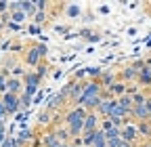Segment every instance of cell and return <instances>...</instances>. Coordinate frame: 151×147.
<instances>
[{
	"label": "cell",
	"mask_w": 151,
	"mask_h": 147,
	"mask_svg": "<svg viewBox=\"0 0 151 147\" xmlns=\"http://www.w3.org/2000/svg\"><path fill=\"white\" fill-rule=\"evenodd\" d=\"M84 118H86V109L80 107V105H76V107L69 109V112H65L63 124L67 126V130H69V137H71V139H80V137H82V130H84ZM69 143H71V141H69Z\"/></svg>",
	"instance_id": "obj_1"
},
{
	"label": "cell",
	"mask_w": 151,
	"mask_h": 147,
	"mask_svg": "<svg viewBox=\"0 0 151 147\" xmlns=\"http://www.w3.org/2000/svg\"><path fill=\"white\" fill-rule=\"evenodd\" d=\"M101 97H105V88L101 86V82H99V80H86V84H84V93H82L78 105H86L88 101H92V99H101Z\"/></svg>",
	"instance_id": "obj_2"
},
{
	"label": "cell",
	"mask_w": 151,
	"mask_h": 147,
	"mask_svg": "<svg viewBox=\"0 0 151 147\" xmlns=\"http://www.w3.org/2000/svg\"><path fill=\"white\" fill-rule=\"evenodd\" d=\"M145 65H147L145 61H134V63H128L126 67H122L120 71H116V74H118V80H120V82H124V84L137 82L139 74H141V69H143Z\"/></svg>",
	"instance_id": "obj_3"
},
{
	"label": "cell",
	"mask_w": 151,
	"mask_h": 147,
	"mask_svg": "<svg viewBox=\"0 0 151 147\" xmlns=\"http://www.w3.org/2000/svg\"><path fill=\"white\" fill-rule=\"evenodd\" d=\"M21 80H23V93L34 99V97L38 95V88H40V82H42V80L36 76V71H27Z\"/></svg>",
	"instance_id": "obj_4"
},
{
	"label": "cell",
	"mask_w": 151,
	"mask_h": 147,
	"mask_svg": "<svg viewBox=\"0 0 151 147\" xmlns=\"http://www.w3.org/2000/svg\"><path fill=\"white\" fill-rule=\"evenodd\" d=\"M120 139L128 141V143H139V130H137V122H132L128 120L124 126H122V130H120Z\"/></svg>",
	"instance_id": "obj_5"
},
{
	"label": "cell",
	"mask_w": 151,
	"mask_h": 147,
	"mask_svg": "<svg viewBox=\"0 0 151 147\" xmlns=\"http://www.w3.org/2000/svg\"><path fill=\"white\" fill-rule=\"evenodd\" d=\"M23 59H25V63L29 67H38L40 63H44L42 57H40V53H38V48H36V42H32L27 46V50H23Z\"/></svg>",
	"instance_id": "obj_6"
},
{
	"label": "cell",
	"mask_w": 151,
	"mask_h": 147,
	"mask_svg": "<svg viewBox=\"0 0 151 147\" xmlns=\"http://www.w3.org/2000/svg\"><path fill=\"white\" fill-rule=\"evenodd\" d=\"M2 97V103H4V109H6V114L9 116H17L19 114V95H13V93H4V95H0Z\"/></svg>",
	"instance_id": "obj_7"
},
{
	"label": "cell",
	"mask_w": 151,
	"mask_h": 147,
	"mask_svg": "<svg viewBox=\"0 0 151 147\" xmlns=\"http://www.w3.org/2000/svg\"><path fill=\"white\" fill-rule=\"evenodd\" d=\"M99 126H101V116L97 112H86V118H84V133H94V130H99Z\"/></svg>",
	"instance_id": "obj_8"
},
{
	"label": "cell",
	"mask_w": 151,
	"mask_h": 147,
	"mask_svg": "<svg viewBox=\"0 0 151 147\" xmlns=\"http://www.w3.org/2000/svg\"><path fill=\"white\" fill-rule=\"evenodd\" d=\"M67 145H69V143H67ZM42 147H65L59 139H57V135H55V130H52V126L46 128L44 135H42Z\"/></svg>",
	"instance_id": "obj_9"
},
{
	"label": "cell",
	"mask_w": 151,
	"mask_h": 147,
	"mask_svg": "<svg viewBox=\"0 0 151 147\" xmlns=\"http://www.w3.org/2000/svg\"><path fill=\"white\" fill-rule=\"evenodd\" d=\"M65 103H67V97L61 93H57V95H52V97H48V103H46V109L48 112H57V109H61V107H65Z\"/></svg>",
	"instance_id": "obj_10"
},
{
	"label": "cell",
	"mask_w": 151,
	"mask_h": 147,
	"mask_svg": "<svg viewBox=\"0 0 151 147\" xmlns=\"http://www.w3.org/2000/svg\"><path fill=\"white\" fill-rule=\"evenodd\" d=\"M113 107H116V99H113V97H103V101H101L99 107H97V114H99L101 118H107V116L111 114Z\"/></svg>",
	"instance_id": "obj_11"
},
{
	"label": "cell",
	"mask_w": 151,
	"mask_h": 147,
	"mask_svg": "<svg viewBox=\"0 0 151 147\" xmlns=\"http://www.w3.org/2000/svg\"><path fill=\"white\" fill-rule=\"evenodd\" d=\"M6 93H13V95H21L23 93V80L21 78H9L6 80Z\"/></svg>",
	"instance_id": "obj_12"
},
{
	"label": "cell",
	"mask_w": 151,
	"mask_h": 147,
	"mask_svg": "<svg viewBox=\"0 0 151 147\" xmlns=\"http://www.w3.org/2000/svg\"><path fill=\"white\" fill-rule=\"evenodd\" d=\"M99 82H101V86L107 90L113 82H118V74L116 71H105L103 69V74H101V78H99Z\"/></svg>",
	"instance_id": "obj_13"
},
{
	"label": "cell",
	"mask_w": 151,
	"mask_h": 147,
	"mask_svg": "<svg viewBox=\"0 0 151 147\" xmlns=\"http://www.w3.org/2000/svg\"><path fill=\"white\" fill-rule=\"evenodd\" d=\"M137 82L141 84V86H151V65H145L143 69H141V74H139V78H137Z\"/></svg>",
	"instance_id": "obj_14"
},
{
	"label": "cell",
	"mask_w": 151,
	"mask_h": 147,
	"mask_svg": "<svg viewBox=\"0 0 151 147\" xmlns=\"http://www.w3.org/2000/svg\"><path fill=\"white\" fill-rule=\"evenodd\" d=\"M116 101H118V105L124 109V112L130 116L132 107H134V103H132V97H130V95H122V97H120V99H116Z\"/></svg>",
	"instance_id": "obj_15"
},
{
	"label": "cell",
	"mask_w": 151,
	"mask_h": 147,
	"mask_svg": "<svg viewBox=\"0 0 151 147\" xmlns=\"http://www.w3.org/2000/svg\"><path fill=\"white\" fill-rule=\"evenodd\" d=\"M32 103H34V99H32L29 95L21 93V95H19V112H21V114H25L27 109L32 107Z\"/></svg>",
	"instance_id": "obj_16"
},
{
	"label": "cell",
	"mask_w": 151,
	"mask_h": 147,
	"mask_svg": "<svg viewBox=\"0 0 151 147\" xmlns=\"http://www.w3.org/2000/svg\"><path fill=\"white\" fill-rule=\"evenodd\" d=\"M25 19H27V15H25L23 11H13V13H9V21H11V23H17V25H21Z\"/></svg>",
	"instance_id": "obj_17"
},
{
	"label": "cell",
	"mask_w": 151,
	"mask_h": 147,
	"mask_svg": "<svg viewBox=\"0 0 151 147\" xmlns=\"http://www.w3.org/2000/svg\"><path fill=\"white\" fill-rule=\"evenodd\" d=\"M19 9H21L27 17H34V13H36V4L32 0H21V2H19Z\"/></svg>",
	"instance_id": "obj_18"
},
{
	"label": "cell",
	"mask_w": 151,
	"mask_h": 147,
	"mask_svg": "<svg viewBox=\"0 0 151 147\" xmlns=\"http://www.w3.org/2000/svg\"><path fill=\"white\" fill-rule=\"evenodd\" d=\"M50 116H52V112L44 109V112L40 114V118H38V124H40V126H46V128H50V126H52V120H50Z\"/></svg>",
	"instance_id": "obj_19"
},
{
	"label": "cell",
	"mask_w": 151,
	"mask_h": 147,
	"mask_svg": "<svg viewBox=\"0 0 151 147\" xmlns=\"http://www.w3.org/2000/svg\"><path fill=\"white\" fill-rule=\"evenodd\" d=\"M32 19H34V25H40L42 27L46 23V19H48V15H46V11H36Z\"/></svg>",
	"instance_id": "obj_20"
},
{
	"label": "cell",
	"mask_w": 151,
	"mask_h": 147,
	"mask_svg": "<svg viewBox=\"0 0 151 147\" xmlns=\"http://www.w3.org/2000/svg\"><path fill=\"white\" fill-rule=\"evenodd\" d=\"M120 130H122L120 126H109L107 130H103V135H105L107 141H109V139H120Z\"/></svg>",
	"instance_id": "obj_21"
},
{
	"label": "cell",
	"mask_w": 151,
	"mask_h": 147,
	"mask_svg": "<svg viewBox=\"0 0 151 147\" xmlns=\"http://www.w3.org/2000/svg\"><path fill=\"white\" fill-rule=\"evenodd\" d=\"M0 147H25V145H23V143H19L15 137H9V135H6V139L2 141V145H0Z\"/></svg>",
	"instance_id": "obj_22"
},
{
	"label": "cell",
	"mask_w": 151,
	"mask_h": 147,
	"mask_svg": "<svg viewBox=\"0 0 151 147\" xmlns=\"http://www.w3.org/2000/svg\"><path fill=\"white\" fill-rule=\"evenodd\" d=\"M80 15H82V9H80V6H76V4L67 6V17H71V19H78Z\"/></svg>",
	"instance_id": "obj_23"
},
{
	"label": "cell",
	"mask_w": 151,
	"mask_h": 147,
	"mask_svg": "<svg viewBox=\"0 0 151 147\" xmlns=\"http://www.w3.org/2000/svg\"><path fill=\"white\" fill-rule=\"evenodd\" d=\"M6 80H9L6 71H4V69H0V95H4V93H6Z\"/></svg>",
	"instance_id": "obj_24"
},
{
	"label": "cell",
	"mask_w": 151,
	"mask_h": 147,
	"mask_svg": "<svg viewBox=\"0 0 151 147\" xmlns=\"http://www.w3.org/2000/svg\"><path fill=\"white\" fill-rule=\"evenodd\" d=\"M46 74H48V63L44 61V63H40V65H38V67H36V76H38V78H40V80H42V78L46 76Z\"/></svg>",
	"instance_id": "obj_25"
},
{
	"label": "cell",
	"mask_w": 151,
	"mask_h": 147,
	"mask_svg": "<svg viewBox=\"0 0 151 147\" xmlns=\"http://www.w3.org/2000/svg\"><path fill=\"white\" fill-rule=\"evenodd\" d=\"M36 48H38V53H40V57H42V61L48 57V48H46V44H42V42H38L36 44Z\"/></svg>",
	"instance_id": "obj_26"
},
{
	"label": "cell",
	"mask_w": 151,
	"mask_h": 147,
	"mask_svg": "<svg viewBox=\"0 0 151 147\" xmlns=\"http://www.w3.org/2000/svg\"><path fill=\"white\" fill-rule=\"evenodd\" d=\"M6 109H4V103H2V97H0V120H6Z\"/></svg>",
	"instance_id": "obj_27"
},
{
	"label": "cell",
	"mask_w": 151,
	"mask_h": 147,
	"mask_svg": "<svg viewBox=\"0 0 151 147\" xmlns=\"http://www.w3.org/2000/svg\"><path fill=\"white\" fill-rule=\"evenodd\" d=\"M40 32H42L40 25H29V34H40Z\"/></svg>",
	"instance_id": "obj_28"
},
{
	"label": "cell",
	"mask_w": 151,
	"mask_h": 147,
	"mask_svg": "<svg viewBox=\"0 0 151 147\" xmlns=\"http://www.w3.org/2000/svg\"><path fill=\"white\" fill-rule=\"evenodd\" d=\"M118 147H137L134 143H128V141H124V139H120V145Z\"/></svg>",
	"instance_id": "obj_29"
},
{
	"label": "cell",
	"mask_w": 151,
	"mask_h": 147,
	"mask_svg": "<svg viewBox=\"0 0 151 147\" xmlns=\"http://www.w3.org/2000/svg\"><path fill=\"white\" fill-rule=\"evenodd\" d=\"M4 139H6V128H0V145H2Z\"/></svg>",
	"instance_id": "obj_30"
},
{
	"label": "cell",
	"mask_w": 151,
	"mask_h": 147,
	"mask_svg": "<svg viewBox=\"0 0 151 147\" xmlns=\"http://www.w3.org/2000/svg\"><path fill=\"white\" fill-rule=\"evenodd\" d=\"M137 147H151V141H141L137 143Z\"/></svg>",
	"instance_id": "obj_31"
},
{
	"label": "cell",
	"mask_w": 151,
	"mask_h": 147,
	"mask_svg": "<svg viewBox=\"0 0 151 147\" xmlns=\"http://www.w3.org/2000/svg\"><path fill=\"white\" fill-rule=\"evenodd\" d=\"M145 105H147V109L151 112V95H147V101H145Z\"/></svg>",
	"instance_id": "obj_32"
},
{
	"label": "cell",
	"mask_w": 151,
	"mask_h": 147,
	"mask_svg": "<svg viewBox=\"0 0 151 147\" xmlns=\"http://www.w3.org/2000/svg\"><path fill=\"white\" fill-rule=\"evenodd\" d=\"M4 27H6V25H4V21H0V32H2Z\"/></svg>",
	"instance_id": "obj_33"
},
{
	"label": "cell",
	"mask_w": 151,
	"mask_h": 147,
	"mask_svg": "<svg viewBox=\"0 0 151 147\" xmlns=\"http://www.w3.org/2000/svg\"><path fill=\"white\" fill-rule=\"evenodd\" d=\"M145 63H147V65H151V59H147V61H145Z\"/></svg>",
	"instance_id": "obj_34"
},
{
	"label": "cell",
	"mask_w": 151,
	"mask_h": 147,
	"mask_svg": "<svg viewBox=\"0 0 151 147\" xmlns=\"http://www.w3.org/2000/svg\"><path fill=\"white\" fill-rule=\"evenodd\" d=\"M65 147H76V145H71V143H69V145H65Z\"/></svg>",
	"instance_id": "obj_35"
},
{
	"label": "cell",
	"mask_w": 151,
	"mask_h": 147,
	"mask_svg": "<svg viewBox=\"0 0 151 147\" xmlns=\"http://www.w3.org/2000/svg\"><path fill=\"white\" fill-rule=\"evenodd\" d=\"M149 95H151V86H149Z\"/></svg>",
	"instance_id": "obj_36"
}]
</instances>
